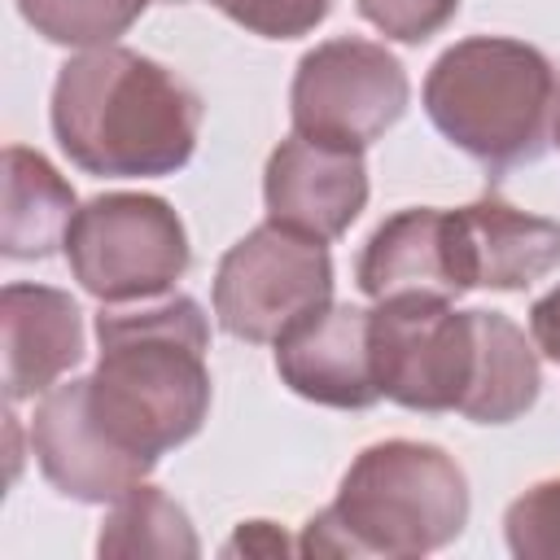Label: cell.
Instances as JSON below:
<instances>
[{
	"mask_svg": "<svg viewBox=\"0 0 560 560\" xmlns=\"http://www.w3.org/2000/svg\"><path fill=\"white\" fill-rule=\"evenodd\" d=\"M201 96L136 48H83L52 83V136L61 153L105 179L175 175L201 131Z\"/></svg>",
	"mask_w": 560,
	"mask_h": 560,
	"instance_id": "6da1fadb",
	"label": "cell"
},
{
	"mask_svg": "<svg viewBox=\"0 0 560 560\" xmlns=\"http://www.w3.org/2000/svg\"><path fill=\"white\" fill-rule=\"evenodd\" d=\"M101 363L83 376L88 411L127 455L158 464L184 446L210 411V324L184 293L96 315Z\"/></svg>",
	"mask_w": 560,
	"mask_h": 560,
	"instance_id": "7a4b0ae2",
	"label": "cell"
},
{
	"mask_svg": "<svg viewBox=\"0 0 560 560\" xmlns=\"http://www.w3.org/2000/svg\"><path fill=\"white\" fill-rule=\"evenodd\" d=\"M468 525V477L433 442H372L346 468L337 499L298 538L302 556L411 560L442 551Z\"/></svg>",
	"mask_w": 560,
	"mask_h": 560,
	"instance_id": "3957f363",
	"label": "cell"
},
{
	"mask_svg": "<svg viewBox=\"0 0 560 560\" xmlns=\"http://www.w3.org/2000/svg\"><path fill=\"white\" fill-rule=\"evenodd\" d=\"M560 74L525 39L472 35L451 44L424 79L429 122L486 171L538 162L551 144Z\"/></svg>",
	"mask_w": 560,
	"mask_h": 560,
	"instance_id": "277c9868",
	"label": "cell"
},
{
	"mask_svg": "<svg viewBox=\"0 0 560 560\" xmlns=\"http://www.w3.org/2000/svg\"><path fill=\"white\" fill-rule=\"evenodd\" d=\"M66 262L83 293L105 306L162 298L192 262L184 219L153 192H101L74 210Z\"/></svg>",
	"mask_w": 560,
	"mask_h": 560,
	"instance_id": "5b68a950",
	"label": "cell"
},
{
	"mask_svg": "<svg viewBox=\"0 0 560 560\" xmlns=\"http://www.w3.org/2000/svg\"><path fill=\"white\" fill-rule=\"evenodd\" d=\"M332 302V258L324 241L262 223L245 232L214 271L219 328L249 346H276Z\"/></svg>",
	"mask_w": 560,
	"mask_h": 560,
	"instance_id": "8992f818",
	"label": "cell"
},
{
	"mask_svg": "<svg viewBox=\"0 0 560 560\" xmlns=\"http://www.w3.org/2000/svg\"><path fill=\"white\" fill-rule=\"evenodd\" d=\"M381 398L407 411H459L477 372V311L442 298H385L368 315Z\"/></svg>",
	"mask_w": 560,
	"mask_h": 560,
	"instance_id": "52a82bcc",
	"label": "cell"
},
{
	"mask_svg": "<svg viewBox=\"0 0 560 560\" xmlns=\"http://www.w3.org/2000/svg\"><path fill=\"white\" fill-rule=\"evenodd\" d=\"M407 96V70L385 44L337 35L298 61L289 114L298 136L337 149H368L402 118Z\"/></svg>",
	"mask_w": 560,
	"mask_h": 560,
	"instance_id": "ba28073f",
	"label": "cell"
},
{
	"mask_svg": "<svg viewBox=\"0 0 560 560\" xmlns=\"http://www.w3.org/2000/svg\"><path fill=\"white\" fill-rule=\"evenodd\" d=\"M267 219L311 241H337L368 206L363 149H337L311 136H289L262 171Z\"/></svg>",
	"mask_w": 560,
	"mask_h": 560,
	"instance_id": "9c48e42d",
	"label": "cell"
},
{
	"mask_svg": "<svg viewBox=\"0 0 560 560\" xmlns=\"http://www.w3.org/2000/svg\"><path fill=\"white\" fill-rule=\"evenodd\" d=\"M31 451L39 459V472L48 477V486L79 503H114L153 472V464L127 455L92 420L83 376L52 385L35 402Z\"/></svg>",
	"mask_w": 560,
	"mask_h": 560,
	"instance_id": "30bf717a",
	"label": "cell"
},
{
	"mask_svg": "<svg viewBox=\"0 0 560 560\" xmlns=\"http://www.w3.org/2000/svg\"><path fill=\"white\" fill-rule=\"evenodd\" d=\"M368 315L350 302H328L311 319H302L289 337L276 341V372L280 381L319 407L337 411H368L381 402L372 346H368Z\"/></svg>",
	"mask_w": 560,
	"mask_h": 560,
	"instance_id": "8fae6325",
	"label": "cell"
},
{
	"mask_svg": "<svg viewBox=\"0 0 560 560\" xmlns=\"http://www.w3.org/2000/svg\"><path fill=\"white\" fill-rule=\"evenodd\" d=\"M451 232L464 289L512 293L560 267V223L516 210L499 192H481L477 201L451 210Z\"/></svg>",
	"mask_w": 560,
	"mask_h": 560,
	"instance_id": "7c38bea8",
	"label": "cell"
},
{
	"mask_svg": "<svg viewBox=\"0 0 560 560\" xmlns=\"http://www.w3.org/2000/svg\"><path fill=\"white\" fill-rule=\"evenodd\" d=\"M354 280L372 302L385 298H459L464 276L455 262L451 210L411 206L389 214L363 245L354 262Z\"/></svg>",
	"mask_w": 560,
	"mask_h": 560,
	"instance_id": "4fadbf2b",
	"label": "cell"
},
{
	"mask_svg": "<svg viewBox=\"0 0 560 560\" xmlns=\"http://www.w3.org/2000/svg\"><path fill=\"white\" fill-rule=\"evenodd\" d=\"M4 394L9 402L48 394L83 359V311L48 284H4Z\"/></svg>",
	"mask_w": 560,
	"mask_h": 560,
	"instance_id": "5bb4252c",
	"label": "cell"
},
{
	"mask_svg": "<svg viewBox=\"0 0 560 560\" xmlns=\"http://www.w3.org/2000/svg\"><path fill=\"white\" fill-rule=\"evenodd\" d=\"M74 188L57 175V166L26 149H4V214H0V249L4 258H48L57 245H66V232L74 223Z\"/></svg>",
	"mask_w": 560,
	"mask_h": 560,
	"instance_id": "9a60e30c",
	"label": "cell"
},
{
	"mask_svg": "<svg viewBox=\"0 0 560 560\" xmlns=\"http://www.w3.org/2000/svg\"><path fill=\"white\" fill-rule=\"evenodd\" d=\"M542 368L529 337L503 311H477V372L459 416L472 424H512L538 402Z\"/></svg>",
	"mask_w": 560,
	"mask_h": 560,
	"instance_id": "2e32d148",
	"label": "cell"
},
{
	"mask_svg": "<svg viewBox=\"0 0 560 560\" xmlns=\"http://www.w3.org/2000/svg\"><path fill=\"white\" fill-rule=\"evenodd\" d=\"M96 551L109 560L122 556H162V560H192L201 551L188 512L158 486H131L114 499L109 516L101 521Z\"/></svg>",
	"mask_w": 560,
	"mask_h": 560,
	"instance_id": "e0dca14e",
	"label": "cell"
},
{
	"mask_svg": "<svg viewBox=\"0 0 560 560\" xmlns=\"http://www.w3.org/2000/svg\"><path fill=\"white\" fill-rule=\"evenodd\" d=\"M153 0H18L22 18L48 44L66 48H105L131 31V22Z\"/></svg>",
	"mask_w": 560,
	"mask_h": 560,
	"instance_id": "ac0fdd59",
	"label": "cell"
},
{
	"mask_svg": "<svg viewBox=\"0 0 560 560\" xmlns=\"http://www.w3.org/2000/svg\"><path fill=\"white\" fill-rule=\"evenodd\" d=\"M503 534L516 560H560V477H547L512 499Z\"/></svg>",
	"mask_w": 560,
	"mask_h": 560,
	"instance_id": "d6986e66",
	"label": "cell"
},
{
	"mask_svg": "<svg viewBox=\"0 0 560 560\" xmlns=\"http://www.w3.org/2000/svg\"><path fill=\"white\" fill-rule=\"evenodd\" d=\"M210 4L262 39H298L315 31L332 9V0H210Z\"/></svg>",
	"mask_w": 560,
	"mask_h": 560,
	"instance_id": "ffe728a7",
	"label": "cell"
},
{
	"mask_svg": "<svg viewBox=\"0 0 560 560\" xmlns=\"http://www.w3.org/2000/svg\"><path fill=\"white\" fill-rule=\"evenodd\" d=\"M359 13L398 44H424L459 13V0H359Z\"/></svg>",
	"mask_w": 560,
	"mask_h": 560,
	"instance_id": "44dd1931",
	"label": "cell"
},
{
	"mask_svg": "<svg viewBox=\"0 0 560 560\" xmlns=\"http://www.w3.org/2000/svg\"><path fill=\"white\" fill-rule=\"evenodd\" d=\"M298 551L271 521H245L228 542H223V556H289Z\"/></svg>",
	"mask_w": 560,
	"mask_h": 560,
	"instance_id": "7402d4cb",
	"label": "cell"
},
{
	"mask_svg": "<svg viewBox=\"0 0 560 560\" xmlns=\"http://www.w3.org/2000/svg\"><path fill=\"white\" fill-rule=\"evenodd\" d=\"M529 337L551 363H560V284L529 306Z\"/></svg>",
	"mask_w": 560,
	"mask_h": 560,
	"instance_id": "603a6c76",
	"label": "cell"
},
{
	"mask_svg": "<svg viewBox=\"0 0 560 560\" xmlns=\"http://www.w3.org/2000/svg\"><path fill=\"white\" fill-rule=\"evenodd\" d=\"M551 140L560 144V109H556V131H551Z\"/></svg>",
	"mask_w": 560,
	"mask_h": 560,
	"instance_id": "cb8c5ba5",
	"label": "cell"
},
{
	"mask_svg": "<svg viewBox=\"0 0 560 560\" xmlns=\"http://www.w3.org/2000/svg\"><path fill=\"white\" fill-rule=\"evenodd\" d=\"M153 4H188V0H153Z\"/></svg>",
	"mask_w": 560,
	"mask_h": 560,
	"instance_id": "d4e9b609",
	"label": "cell"
}]
</instances>
